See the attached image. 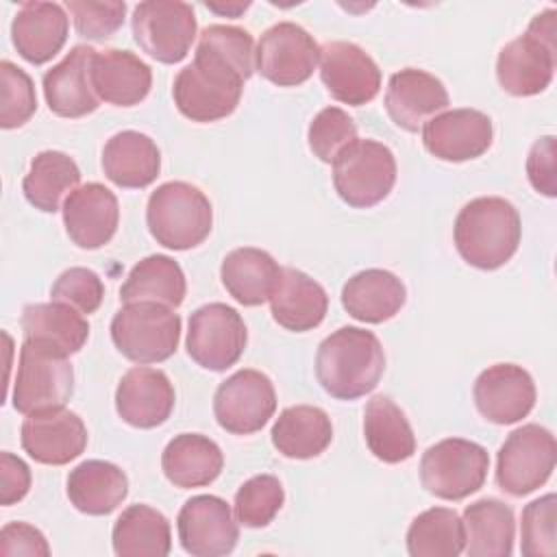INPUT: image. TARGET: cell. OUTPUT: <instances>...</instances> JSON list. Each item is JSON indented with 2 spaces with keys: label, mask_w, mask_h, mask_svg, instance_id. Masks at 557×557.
<instances>
[{
  "label": "cell",
  "mask_w": 557,
  "mask_h": 557,
  "mask_svg": "<svg viewBox=\"0 0 557 557\" xmlns=\"http://www.w3.org/2000/svg\"><path fill=\"white\" fill-rule=\"evenodd\" d=\"M396 183L394 152L374 139L350 141L333 161V187L355 209L385 200Z\"/></svg>",
  "instance_id": "obj_8"
},
{
  "label": "cell",
  "mask_w": 557,
  "mask_h": 557,
  "mask_svg": "<svg viewBox=\"0 0 557 557\" xmlns=\"http://www.w3.org/2000/svg\"><path fill=\"white\" fill-rule=\"evenodd\" d=\"M146 224L157 244L170 250H189L209 237L213 209L205 191L196 185L168 181L150 194Z\"/></svg>",
  "instance_id": "obj_4"
},
{
  "label": "cell",
  "mask_w": 557,
  "mask_h": 557,
  "mask_svg": "<svg viewBox=\"0 0 557 557\" xmlns=\"http://www.w3.org/2000/svg\"><path fill=\"white\" fill-rule=\"evenodd\" d=\"M174 387L163 370L131 368L117 383L115 411L135 429L161 426L174 409Z\"/></svg>",
  "instance_id": "obj_23"
},
{
  "label": "cell",
  "mask_w": 557,
  "mask_h": 557,
  "mask_svg": "<svg viewBox=\"0 0 557 557\" xmlns=\"http://www.w3.org/2000/svg\"><path fill=\"white\" fill-rule=\"evenodd\" d=\"M250 7V2H235V4H209L207 2V9L220 13V15H231V17H237L242 11H246Z\"/></svg>",
  "instance_id": "obj_49"
},
{
  "label": "cell",
  "mask_w": 557,
  "mask_h": 557,
  "mask_svg": "<svg viewBox=\"0 0 557 557\" xmlns=\"http://www.w3.org/2000/svg\"><path fill=\"white\" fill-rule=\"evenodd\" d=\"M270 311L278 326L305 333L322 324L329 311L326 289L296 268H281L270 296Z\"/></svg>",
  "instance_id": "obj_25"
},
{
  "label": "cell",
  "mask_w": 557,
  "mask_h": 557,
  "mask_svg": "<svg viewBox=\"0 0 557 557\" xmlns=\"http://www.w3.org/2000/svg\"><path fill=\"white\" fill-rule=\"evenodd\" d=\"M276 411V392L268 374L259 370H237L222 381L213 396L218 424L233 435L261 431Z\"/></svg>",
  "instance_id": "obj_13"
},
{
  "label": "cell",
  "mask_w": 557,
  "mask_h": 557,
  "mask_svg": "<svg viewBox=\"0 0 557 557\" xmlns=\"http://www.w3.org/2000/svg\"><path fill=\"white\" fill-rule=\"evenodd\" d=\"M0 126L2 128H20L24 126L37 111V96L30 76L11 63L9 59L0 61Z\"/></svg>",
  "instance_id": "obj_42"
},
{
  "label": "cell",
  "mask_w": 557,
  "mask_h": 557,
  "mask_svg": "<svg viewBox=\"0 0 557 557\" xmlns=\"http://www.w3.org/2000/svg\"><path fill=\"white\" fill-rule=\"evenodd\" d=\"M479 413L494 424H513L535 407L533 376L516 363H494L485 368L472 387Z\"/></svg>",
  "instance_id": "obj_18"
},
{
  "label": "cell",
  "mask_w": 557,
  "mask_h": 557,
  "mask_svg": "<svg viewBox=\"0 0 557 557\" xmlns=\"http://www.w3.org/2000/svg\"><path fill=\"white\" fill-rule=\"evenodd\" d=\"M133 37L139 48L161 61L178 63L187 57L196 39V13L181 0H146L133 9Z\"/></svg>",
  "instance_id": "obj_11"
},
{
  "label": "cell",
  "mask_w": 557,
  "mask_h": 557,
  "mask_svg": "<svg viewBox=\"0 0 557 557\" xmlns=\"http://www.w3.org/2000/svg\"><path fill=\"white\" fill-rule=\"evenodd\" d=\"M320 78L335 100L350 107H361L381 91L376 61L352 41H329L320 48Z\"/></svg>",
  "instance_id": "obj_16"
},
{
  "label": "cell",
  "mask_w": 557,
  "mask_h": 557,
  "mask_svg": "<svg viewBox=\"0 0 557 557\" xmlns=\"http://www.w3.org/2000/svg\"><path fill=\"white\" fill-rule=\"evenodd\" d=\"M74 394V370L67 355L24 339L20 348L17 372L11 389L15 411L30 416L59 409Z\"/></svg>",
  "instance_id": "obj_7"
},
{
  "label": "cell",
  "mask_w": 557,
  "mask_h": 557,
  "mask_svg": "<svg viewBox=\"0 0 557 557\" xmlns=\"http://www.w3.org/2000/svg\"><path fill=\"white\" fill-rule=\"evenodd\" d=\"M557 496L544 494L522 509L520 548L524 557H553L557 553Z\"/></svg>",
  "instance_id": "obj_41"
},
{
  "label": "cell",
  "mask_w": 557,
  "mask_h": 557,
  "mask_svg": "<svg viewBox=\"0 0 557 557\" xmlns=\"http://www.w3.org/2000/svg\"><path fill=\"white\" fill-rule=\"evenodd\" d=\"M555 9L537 13L527 33L505 44L496 59V78L511 96L544 91L555 74Z\"/></svg>",
  "instance_id": "obj_5"
},
{
  "label": "cell",
  "mask_w": 557,
  "mask_h": 557,
  "mask_svg": "<svg viewBox=\"0 0 557 557\" xmlns=\"http://www.w3.org/2000/svg\"><path fill=\"white\" fill-rule=\"evenodd\" d=\"M555 137H540L527 157V176L533 189L542 196L553 198L557 194V174H555Z\"/></svg>",
  "instance_id": "obj_46"
},
{
  "label": "cell",
  "mask_w": 557,
  "mask_h": 557,
  "mask_svg": "<svg viewBox=\"0 0 557 557\" xmlns=\"http://www.w3.org/2000/svg\"><path fill=\"white\" fill-rule=\"evenodd\" d=\"M278 272L281 268L274 257L252 246L231 250L220 265L222 285L244 307H257L270 300Z\"/></svg>",
  "instance_id": "obj_33"
},
{
  "label": "cell",
  "mask_w": 557,
  "mask_h": 557,
  "mask_svg": "<svg viewBox=\"0 0 557 557\" xmlns=\"http://www.w3.org/2000/svg\"><path fill=\"white\" fill-rule=\"evenodd\" d=\"M115 348L133 363H161L181 342V315L159 302H124L111 320Z\"/></svg>",
  "instance_id": "obj_6"
},
{
  "label": "cell",
  "mask_w": 557,
  "mask_h": 557,
  "mask_svg": "<svg viewBox=\"0 0 557 557\" xmlns=\"http://www.w3.org/2000/svg\"><path fill=\"white\" fill-rule=\"evenodd\" d=\"M67 498L87 516L115 511L128 494V476L111 461L87 459L67 474Z\"/></svg>",
  "instance_id": "obj_30"
},
{
  "label": "cell",
  "mask_w": 557,
  "mask_h": 557,
  "mask_svg": "<svg viewBox=\"0 0 557 557\" xmlns=\"http://www.w3.org/2000/svg\"><path fill=\"white\" fill-rule=\"evenodd\" d=\"M487 450L463 437L440 440L420 459L422 487L444 500H461L479 492L487 479Z\"/></svg>",
  "instance_id": "obj_9"
},
{
  "label": "cell",
  "mask_w": 557,
  "mask_h": 557,
  "mask_svg": "<svg viewBox=\"0 0 557 557\" xmlns=\"http://www.w3.org/2000/svg\"><path fill=\"white\" fill-rule=\"evenodd\" d=\"M20 440L22 448L37 463L65 466L87 448V426L78 413L59 407L26 416Z\"/></svg>",
  "instance_id": "obj_17"
},
{
  "label": "cell",
  "mask_w": 557,
  "mask_h": 557,
  "mask_svg": "<svg viewBox=\"0 0 557 557\" xmlns=\"http://www.w3.org/2000/svg\"><path fill=\"white\" fill-rule=\"evenodd\" d=\"M355 139H357V124L339 107L322 109L311 120L307 131L309 150L324 163H333L335 157Z\"/></svg>",
  "instance_id": "obj_43"
},
{
  "label": "cell",
  "mask_w": 557,
  "mask_h": 557,
  "mask_svg": "<svg viewBox=\"0 0 557 557\" xmlns=\"http://www.w3.org/2000/svg\"><path fill=\"white\" fill-rule=\"evenodd\" d=\"M494 139L492 120L479 109H450L422 126L424 148L440 161L461 163L487 152Z\"/></svg>",
  "instance_id": "obj_19"
},
{
  "label": "cell",
  "mask_w": 557,
  "mask_h": 557,
  "mask_svg": "<svg viewBox=\"0 0 557 557\" xmlns=\"http://www.w3.org/2000/svg\"><path fill=\"white\" fill-rule=\"evenodd\" d=\"M81 170L76 161L61 150H41L33 157L28 174L22 181V191L26 200L44 211H59L61 202L78 189Z\"/></svg>",
  "instance_id": "obj_36"
},
{
  "label": "cell",
  "mask_w": 557,
  "mask_h": 557,
  "mask_svg": "<svg viewBox=\"0 0 557 557\" xmlns=\"http://www.w3.org/2000/svg\"><path fill=\"white\" fill-rule=\"evenodd\" d=\"M67 11L74 20V28L81 37L91 41L109 39L122 24L126 13V2H87V0H70Z\"/></svg>",
  "instance_id": "obj_45"
},
{
  "label": "cell",
  "mask_w": 557,
  "mask_h": 557,
  "mask_svg": "<svg viewBox=\"0 0 557 557\" xmlns=\"http://www.w3.org/2000/svg\"><path fill=\"white\" fill-rule=\"evenodd\" d=\"M161 468L174 487H202L220 476L224 455L211 437L200 433H181L163 448Z\"/></svg>",
  "instance_id": "obj_29"
},
{
  "label": "cell",
  "mask_w": 557,
  "mask_h": 557,
  "mask_svg": "<svg viewBox=\"0 0 557 557\" xmlns=\"http://www.w3.org/2000/svg\"><path fill=\"white\" fill-rule=\"evenodd\" d=\"M104 176L124 189L148 187L161 170L157 144L139 131H120L102 148Z\"/></svg>",
  "instance_id": "obj_28"
},
{
  "label": "cell",
  "mask_w": 557,
  "mask_h": 557,
  "mask_svg": "<svg viewBox=\"0 0 557 557\" xmlns=\"http://www.w3.org/2000/svg\"><path fill=\"white\" fill-rule=\"evenodd\" d=\"M363 437L370 453L385 463L413 457L416 435L405 411L387 396H374L363 411Z\"/></svg>",
  "instance_id": "obj_35"
},
{
  "label": "cell",
  "mask_w": 557,
  "mask_h": 557,
  "mask_svg": "<svg viewBox=\"0 0 557 557\" xmlns=\"http://www.w3.org/2000/svg\"><path fill=\"white\" fill-rule=\"evenodd\" d=\"M30 468L9 450L0 453V503L4 507L20 503L30 490Z\"/></svg>",
  "instance_id": "obj_48"
},
{
  "label": "cell",
  "mask_w": 557,
  "mask_h": 557,
  "mask_svg": "<svg viewBox=\"0 0 557 557\" xmlns=\"http://www.w3.org/2000/svg\"><path fill=\"white\" fill-rule=\"evenodd\" d=\"M318 61L320 46L294 22H278L270 26L255 50L257 72L278 87L302 85L311 78Z\"/></svg>",
  "instance_id": "obj_14"
},
{
  "label": "cell",
  "mask_w": 557,
  "mask_h": 557,
  "mask_svg": "<svg viewBox=\"0 0 557 557\" xmlns=\"http://www.w3.org/2000/svg\"><path fill=\"white\" fill-rule=\"evenodd\" d=\"M285 503L283 485L272 474L248 479L235 494V518L248 529L268 527Z\"/></svg>",
  "instance_id": "obj_40"
},
{
  "label": "cell",
  "mask_w": 557,
  "mask_h": 557,
  "mask_svg": "<svg viewBox=\"0 0 557 557\" xmlns=\"http://www.w3.org/2000/svg\"><path fill=\"white\" fill-rule=\"evenodd\" d=\"M450 104L444 83L418 67H405L389 76L385 109L392 122L409 133L422 128L431 117Z\"/></svg>",
  "instance_id": "obj_20"
},
{
  "label": "cell",
  "mask_w": 557,
  "mask_h": 557,
  "mask_svg": "<svg viewBox=\"0 0 557 557\" xmlns=\"http://www.w3.org/2000/svg\"><path fill=\"white\" fill-rule=\"evenodd\" d=\"M117 557H165L172 548L168 518L150 505L126 507L111 531Z\"/></svg>",
  "instance_id": "obj_38"
},
{
  "label": "cell",
  "mask_w": 557,
  "mask_h": 557,
  "mask_svg": "<svg viewBox=\"0 0 557 557\" xmlns=\"http://www.w3.org/2000/svg\"><path fill=\"white\" fill-rule=\"evenodd\" d=\"M70 17L57 2H24L11 22V41L22 59L41 65L65 46Z\"/></svg>",
  "instance_id": "obj_24"
},
{
  "label": "cell",
  "mask_w": 557,
  "mask_h": 557,
  "mask_svg": "<svg viewBox=\"0 0 557 557\" xmlns=\"http://www.w3.org/2000/svg\"><path fill=\"white\" fill-rule=\"evenodd\" d=\"M24 339L48 346L61 355L78 352L89 339V322L63 302H35L22 309Z\"/></svg>",
  "instance_id": "obj_31"
},
{
  "label": "cell",
  "mask_w": 557,
  "mask_h": 557,
  "mask_svg": "<svg viewBox=\"0 0 557 557\" xmlns=\"http://www.w3.org/2000/svg\"><path fill=\"white\" fill-rule=\"evenodd\" d=\"M120 205L115 194L102 183H87L74 189L63 202V224L67 237L85 250L109 244L117 231Z\"/></svg>",
  "instance_id": "obj_22"
},
{
  "label": "cell",
  "mask_w": 557,
  "mask_h": 557,
  "mask_svg": "<svg viewBox=\"0 0 557 557\" xmlns=\"http://www.w3.org/2000/svg\"><path fill=\"white\" fill-rule=\"evenodd\" d=\"M255 41L246 28L211 24L200 33L194 61L172 85L176 109L191 122L231 115L255 70Z\"/></svg>",
  "instance_id": "obj_1"
},
{
  "label": "cell",
  "mask_w": 557,
  "mask_h": 557,
  "mask_svg": "<svg viewBox=\"0 0 557 557\" xmlns=\"http://www.w3.org/2000/svg\"><path fill=\"white\" fill-rule=\"evenodd\" d=\"M466 548L463 520L455 509L431 507L418 513L407 531L411 557H457Z\"/></svg>",
  "instance_id": "obj_39"
},
{
  "label": "cell",
  "mask_w": 557,
  "mask_h": 557,
  "mask_svg": "<svg viewBox=\"0 0 557 557\" xmlns=\"http://www.w3.org/2000/svg\"><path fill=\"white\" fill-rule=\"evenodd\" d=\"M176 529L183 550L194 557L228 555L239 540L237 520L228 503L213 494H198L185 500Z\"/></svg>",
  "instance_id": "obj_15"
},
{
  "label": "cell",
  "mask_w": 557,
  "mask_h": 557,
  "mask_svg": "<svg viewBox=\"0 0 557 557\" xmlns=\"http://www.w3.org/2000/svg\"><path fill=\"white\" fill-rule=\"evenodd\" d=\"M187 281L181 265L168 255H150L133 265L120 287L122 302H159L172 309L185 300Z\"/></svg>",
  "instance_id": "obj_37"
},
{
  "label": "cell",
  "mask_w": 557,
  "mask_h": 557,
  "mask_svg": "<svg viewBox=\"0 0 557 557\" xmlns=\"http://www.w3.org/2000/svg\"><path fill=\"white\" fill-rule=\"evenodd\" d=\"M50 298L89 315L102 305L104 283L94 270L76 265L57 276L50 287Z\"/></svg>",
  "instance_id": "obj_44"
},
{
  "label": "cell",
  "mask_w": 557,
  "mask_h": 557,
  "mask_svg": "<svg viewBox=\"0 0 557 557\" xmlns=\"http://www.w3.org/2000/svg\"><path fill=\"white\" fill-rule=\"evenodd\" d=\"M0 555H50L48 540L28 522H9L0 531Z\"/></svg>",
  "instance_id": "obj_47"
},
{
  "label": "cell",
  "mask_w": 557,
  "mask_h": 557,
  "mask_svg": "<svg viewBox=\"0 0 557 557\" xmlns=\"http://www.w3.org/2000/svg\"><path fill=\"white\" fill-rule=\"evenodd\" d=\"M270 437L283 457L311 459L329 448L333 440V424L324 409L313 405H294L278 413Z\"/></svg>",
  "instance_id": "obj_32"
},
{
  "label": "cell",
  "mask_w": 557,
  "mask_h": 557,
  "mask_svg": "<svg viewBox=\"0 0 557 557\" xmlns=\"http://www.w3.org/2000/svg\"><path fill=\"white\" fill-rule=\"evenodd\" d=\"M248 331L237 309L224 302H209L189 315L187 355L205 370L224 372L235 366L246 348Z\"/></svg>",
  "instance_id": "obj_12"
},
{
  "label": "cell",
  "mask_w": 557,
  "mask_h": 557,
  "mask_svg": "<svg viewBox=\"0 0 557 557\" xmlns=\"http://www.w3.org/2000/svg\"><path fill=\"white\" fill-rule=\"evenodd\" d=\"M466 553L470 557H509L513 553L516 520L498 498H479L463 509Z\"/></svg>",
  "instance_id": "obj_34"
},
{
  "label": "cell",
  "mask_w": 557,
  "mask_h": 557,
  "mask_svg": "<svg viewBox=\"0 0 557 557\" xmlns=\"http://www.w3.org/2000/svg\"><path fill=\"white\" fill-rule=\"evenodd\" d=\"M453 237L466 263L479 270H498L520 246V213L500 196L474 198L457 213Z\"/></svg>",
  "instance_id": "obj_3"
},
{
  "label": "cell",
  "mask_w": 557,
  "mask_h": 557,
  "mask_svg": "<svg viewBox=\"0 0 557 557\" xmlns=\"http://www.w3.org/2000/svg\"><path fill=\"white\" fill-rule=\"evenodd\" d=\"M407 300L405 283L389 270L368 268L342 287V307L359 322L381 324L394 318Z\"/></svg>",
  "instance_id": "obj_27"
},
{
  "label": "cell",
  "mask_w": 557,
  "mask_h": 557,
  "mask_svg": "<svg viewBox=\"0 0 557 557\" xmlns=\"http://www.w3.org/2000/svg\"><path fill=\"white\" fill-rule=\"evenodd\" d=\"M557 459L555 435L540 424H522L507 435L496 457V483L509 496H527L542 487Z\"/></svg>",
  "instance_id": "obj_10"
},
{
  "label": "cell",
  "mask_w": 557,
  "mask_h": 557,
  "mask_svg": "<svg viewBox=\"0 0 557 557\" xmlns=\"http://www.w3.org/2000/svg\"><path fill=\"white\" fill-rule=\"evenodd\" d=\"M98 50L74 46L57 65L44 74L48 109L59 117H85L100 104L91 85V61Z\"/></svg>",
  "instance_id": "obj_21"
},
{
  "label": "cell",
  "mask_w": 557,
  "mask_h": 557,
  "mask_svg": "<svg viewBox=\"0 0 557 557\" xmlns=\"http://www.w3.org/2000/svg\"><path fill=\"white\" fill-rule=\"evenodd\" d=\"M91 85L96 96L113 107L139 104L152 87V70L131 50L109 48L91 61Z\"/></svg>",
  "instance_id": "obj_26"
},
{
  "label": "cell",
  "mask_w": 557,
  "mask_h": 557,
  "mask_svg": "<svg viewBox=\"0 0 557 557\" xmlns=\"http://www.w3.org/2000/svg\"><path fill=\"white\" fill-rule=\"evenodd\" d=\"M385 370V352L372 331L342 326L322 339L315 352V376L326 394L355 400L370 394Z\"/></svg>",
  "instance_id": "obj_2"
}]
</instances>
